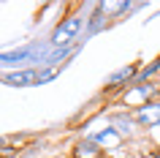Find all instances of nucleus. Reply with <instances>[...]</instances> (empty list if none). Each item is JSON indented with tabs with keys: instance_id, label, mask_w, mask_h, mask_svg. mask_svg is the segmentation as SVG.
<instances>
[{
	"instance_id": "nucleus-4",
	"label": "nucleus",
	"mask_w": 160,
	"mask_h": 158,
	"mask_svg": "<svg viewBox=\"0 0 160 158\" xmlns=\"http://www.w3.org/2000/svg\"><path fill=\"white\" fill-rule=\"evenodd\" d=\"M106 125L117 128V131L122 133L128 142L138 136V125H136V120H133V112H128V109H117V112H109V115H106Z\"/></svg>"
},
{
	"instance_id": "nucleus-9",
	"label": "nucleus",
	"mask_w": 160,
	"mask_h": 158,
	"mask_svg": "<svg viewBox=\"0 0 160 158\" xmlns=\"http://www.w3.org/2000/svg\"><path fill=\"white\" fill-rule=\"evenodd\" d=\"M109 25H111V17L103 11L101 3H95V11H90V14H87V30H84V35H82V41L87 44V38L98 35L101 30H106Z\"/></svg>"
},
{
	"instance_id": "nucleus-10",
	"label": "nucleus",
	"mask_w": 160,
	"mask_h": 158,
	"mask_svg": "<svg viewBox=\"0 0 160 158\" xmlns=\"http://www.w3.org/2000/svg\"><path fill=\"white\" fill-rule=\"evenodd\" d=\"M160 74V57L149 60V63H144L141 68H138V76H136L133 84H144V82H155V76Z\"/></svg>"
},
{
	"instance_id": "nucleus-8",
	"label": "nucleus",
	"mask_w": 160,
	"mask_h": 158,
	"mask_svg": "<svg viewBox=\"0 0 160 158\" xmlns=\"http://www.w3.org/2000/svg\"><path fill=\"white\" fill-rule=\"evenodd\" d=\"M133 120L136 125L141 128V131H152V128H158L160 125V101H152L147 106L136 109L133 112Z\"/></svg>"
},
{
	"instance_id": "nucleus-5",
	"label": "nucleus",
	"mask_w": 160,
	"mask_h": 158,
	"mask_svg": "<svg viewBox=\"0 0 160 158\" xmlns=\"http://www.w3.org/2000/svg\"><path fill=\"white\" fill-rule=\"evenodd\" d=\"M92 136V142L95 144H101L106 153H117V150H122L125 147V136L117 131V128H111V125H103V128H98L95 133H90Z\"/></svg>"
},
{
	"instance_id": "nucleus-2",
	"label": "nucleus",
	"mask_w": 160,
	"mask_h": 158,
	"mask_svg": "<svg viewBox=\"0 0 160 158\" xmlns=\"http://www.w3.org/2000/svg\"><path fill=\"white\" fill-rule=\"evenodd\" d=\"M152 101H160V82H144V84H130L122 95H119V106L128 112L147 106Z\"/></svg>"
},
{
	"instance_id": "nucleus-12",
	"label": "nucleus",
	"mask_w": 160,
	"mask_h": 158,
	"mask_svg": "<svg viewBox=\"0 0 160 158\" xmlns=\"http://www.w3.org/2000/svg\"><path fill=\"white\" fill-rule=\"evenodd\" d=\"M147 155H149V158H160V144H158V147H152Z\"/></svg>"
},
{
	"instance_id": "nucleus-6",
	"label": "nucleus",
	"mask_w": 160,
	"mask_h": 158,
	"mask_svg": "<svg viewBox=\"0 0 160 158\" xmlns=\"http://www.w3.org/2000/svg\"><path fill=\"white\" fill-rule=\"evenodd\" d=\"M68 158H106V150H103L101 144H95L92 136L87 133V136H79V139L71 144Z\"/></svg>"
},
{
	"instance_id": "nucleus-7",
	"label": "nucleus",
	"mask_w": 160,
	"mask_h": 158,
	"mask_svg": "<svg viewBox=\"0 0 160 158\" xmlns=\"http://www.w3.org/2000/svg\"><path fill=\"white\" fill-rule=\"evenodd\" d=\"M6 87H35L38 84V68H17V71H3Z\"/></svg>"
},
{
	"instance_id": "nucleus-1",
	"label": "nucleus",
	"mask_w": 160,
	"mask_h": 158,
	"mask_svg": "<svg viewBox=\"0 0 160 158\" xmlns=\"http://www.w3.org/2000/svg\"><path fill=\"white\" fill-rule=\"evenodd\" d=\"M84 30H87V14H82V11L73 6L65 17H60L57 25L52 27L49 44L54 46V49H60V46H73V44L82 41Z\"/></svg>"
},
{
	"instance_id": "nucleus-11",
	"label": "nucleus",
	"mask_w": 160,
	"mask_h": 158,
	"mask_svg": "<svg viewBox=\"0 0 160 158\" xmlns=\"http://www.w3.org/2000/svg\"><path fill=\"white\" fill-rule=\"evenodd\" d=\"M62 68H65V66H62ZM62 68H43V71H38V84H35V87H43V84L54 82V79L62 74Z\"/></svg>"
},
{
	"instance_id": "nucleus-3",
	"label": "nucleus",
	"mask_w": 160,
	"mask_h": 158,
	"mask_svg": "<svg viewBox=\"0 0 160 158\" xmlns=\"http://www.w3.org/2000/svg\"><path fill=\"white\" fill-rule=\"evenodd\" d=\"M138 63H128V66L117 68V71H111L109 76H106V82H103V90L101 95H106V98H111V95H122V93L130 87V84L136 82V76H138Z\"/></svg>"
}]
</instances>
